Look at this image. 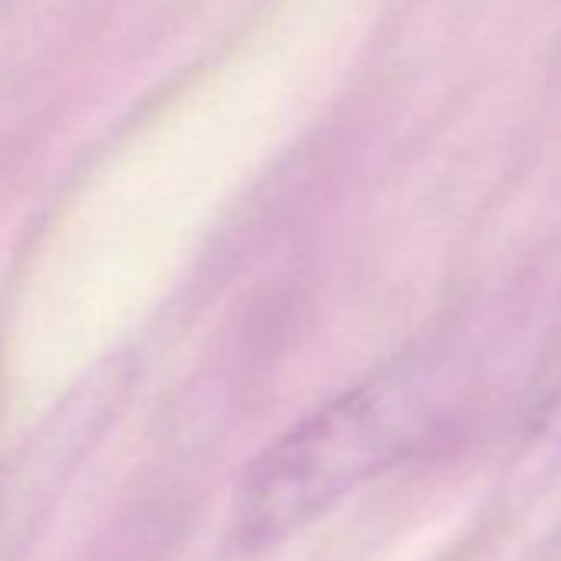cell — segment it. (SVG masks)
I'll list each match as a JSON object with an SVG mask.
<instances>
[{"label":"cell","instance_id":"6da1fadb","mask_svg":"<svg viewBox=\"0 0 561 561\" xmlns=\"http://www.w3.org/2000/svg\"><path fill=\"white\" fill-rule=\"evenodd\" d=\"M439 403L436 370L400 364L295 423L244 469L231 505L234 541L264 548L311 525L410 456L436 426Z\"/></svg>","mask_w":561,"mask_h":561},{"label":"cell","instance_id":"7a4b0ae2","mask_svg":"<svg viewBox=\"0 0 561 561\" xmlns=\"http://www.w3.org/2000/svg\"><path fill=\"white\" fill-rule=\"evenodd\" d=\"M535 446L541 453H561V374H558V383H554L551 397L545 400V407L538 413Z\"/></svg>","mask_w":561,"mask_h":561}]
</instances>
